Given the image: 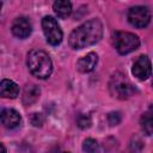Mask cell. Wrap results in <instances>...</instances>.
Segmentation results:
<instances>
[{
    "mask_svg": "<svg viewBox=\"0 0 153 153\" xmlns=\"http://www.w3.org/2000/svg\"><path fill=\"white\" fill-rule=\"evenodd\" d=\"M103 36V24L99 19L93 18L74 29L69 35V45L73 49H82L96 44Z\"/></svg>",
    "mask_w": 153,
    "mask_h": 153,
    "instance_id": "6da1fadb",
    "label": "cell"
},
{
    "mask_svg": "<svg viewBox=\"0 0 153 153\" xmlns=\"http://www.w3.org/2000/svg\"><path fill=\"white\" fill-rule=\"evenodd\" d=\"M27 67L32 75L38 79H47L53 72V63L49 55L41 49H32L27 54Z\"/></svg>",
    "mask_w": 153,
    "mask_h": 153,
    "instance_id": "7a4b0ae2",
    "label": "cell"
},
{
    "mask_svg": "<svg viewBox=\"0 0 153 153\" xmlns=\"http://www.w3.org/2000/svg\"><path fill=\"white\" fill-rule=\"evenodd\" d=\"M109 90L110 93L118 99H128L136 92L135 87L122 73H115L111 76L109 82Z\"/></svg>",
    "mask_w": 153,
    "mask_h": 153,
    "instance_id": "3957f363",
    "label": "cell"
},
{
    "mask_svg": "<svg viewBox=\"0 0 153 153\" xmlns=\"http://www.w3.org/2000/svg\"><path fill=\"white\" fill-rule=\"evenodd\" d=\"M112 43L115 49L121 55L129 54L136 50L140 45V39L136 35L127 31H116L112 35Z\"/></svg>",
    "mask_w": 153,
    "mask_h": 153,
    "instance_id": "277c9868",
    "label": "cell"
},
{
    "mask_svg": "<svg viewBox=\"0 0 153 153\" xmlns=\"http://www.w3.org/2000/svg\"><path fill=\"white\" fill-rule=\"evenodd\" d=\"M42 29L45 36V39L51 45H59L62 42V30L57 23V20L51 16H45L42 19Z\"/></svg>",
    "mask_w": 153,
    "mask_h": 153,
    "instance_id": "5b68a950",
    "label": "cell"
},
{
    "mask_svg": "<svg viewBox=\"0 0 153 153\" xmlns=\"http://www.w3.org/2000/svg\"><path fill=\"white\" fill-rule=\"evenodd\" d=\"M128 22L137 29H143L151 22V11L146 6H134L128 11Z\"/></svg>",
    "mask_w": 153,
    "mask_h": 153,
    "instance_id": "8992f818",
    "label": "cell"
},
{
    "mask_svg": "<svg viewBox=\"0 0 153 153\" xmlns=\"http://www.w3.org/2000/svg\"><path fill=\"white\" fill-rule=\"evenodd\" d=\"M0 124L7 129H16L22 124V116L14 109H2L0 111Z\"/></svg>",
    "mask_w": 153,
    "mask_h": 153,
    "instance_id": "52a82bcc",
    "label": "cell"
},
{
    "mask_svg": "<svg viewBox=\"0 0 153 153\" xmlns=\"http://www.w3.org/2000/svg\"><path fill=\"white\" fill-rule=\"evenodd\" d=\"M131 72L134 76H136L139 80H146L151 76V61L148 56L141 55L136 59V61L133 65Z\"/></svg>",
    "mask_w": 153,
    "mask_h": 153,
    "instance_id": "ba28073f",
    "label": "cell"
},
{
    "mask_svg": "<svg viewBox=\"0 0 153 153\" xmlns=\"http://www.w3.org/2000/svg\"><path fill=\"white\" fill-rule=\"evenodd\" d=\"M12 33L20 39L27 38L32 31V25L31 22L26 18V17H18L14 19V22L12 23Z\"/></svg>",
    "mask_w": 153,
    "mask_h": 153,
    "instance_id": "9c48e42d",
    "label": "cell"
},
{
    "mask_svg": "<svg viewBox=\"0 0 153 153\" xmlns=\"http://www.w3.org/2000/svg\"><path fill=\"white\" fill-rule=\"evenodd\" d=\"M19 94V86L10 80V79H4L0 81V97L1 98H11L14 99Z\"/></svg>",
    "mask_w": 153,
    "mask_h": 153,
    "instance_id": "30bf717a",
    "label": "cell"
},
{
    "mask_svg": "<svg viewBox=\"0 0 153 153\" xmlns=\"http://www.w3.org/2000/svg\"><path fill=\"white\" fill-rule=\"evenodd\" d=\"M97 62H98L97 54L96 53H88L87 55L79 59V61L76 63V67L81 73H88V72H92L94 69Z\"/></svg>",
    "mask_w": 153,
    "mask_h": 153,
    "instance_id": "8fae6325",
    "label": "cell"
},
{
    "mask_svg": "<svg viewBox=\"0 0 153 153\" xmlns=\"http://www.w3.org/2000/svg\"><path fill=\"white\" fill-rule=\"evenodd\" d=\"M41 94V90L37 85L35 84H30V85H26L25 88H24V92H23V104L24 105H31L33 104L38 97Z\"/></svg>",
    "mask_w": 153,
    "mask_h": 153,
    "instance_id": "7c38bea8",
    "label": "cell"
},
{
    "mask_svg": "<svg viewBox=\"0 0 153 153\" xmlns=\"http://www.w3.org/2000/svg\"><path fill=\"white\" fill-rule=\"evenodd\" d=\"M53 10L60 18H67L72 13V4L67 0H59L53 4Z\"/></svg>",
    "mask_w": 153,
    "mask_h": 153,
    "instance_id": "4fadbf2b",
    "label": "cell"
},
{
    "mask_svg": "<svg viewBox=\"0 0 153 153\" xmlns=\"http://www.w3.org/2000/svg\"><path fill=\"white\" fill-rule=\"evenodd\" d=\"M152 123H153V121H152V112L149 110V111L145 112L142 115V117H141V128H142V130L145 131L146 135H151L152 134V128H153Z\"/></svg>",
    "mask_w": 153,
    "mask_h": 153,
    "instance_id": "5bb4252c",
    "label": "cell"
},
{
    "mask_svg": "<svg viewBox=\"0 0 153 153\" xmlns=\"http://www.w3.org/2000/svg\"><path fill=\"white\" fill-rule=\"evenodd\" d=\"M82 149L85 153H100L99 143L94 139H86L82 142Z\"/></svg>",
    "mask_w": 153,
    "mask_h": 153,
    "instance_id": "9a60e30c",
    "label": "cell"
},
{
    "mask_svg": "<svg viewBox=\"0 0 153 153\" xmlns=\"http://www.w3.org/2000/svg\"><path fill=\"white\" fill-rule=\"evenodd\" d=\"M76 124L79 128L81 129H86L91 126V118L88 115H85V114H80L76 118Z\"/></svg>",
    "mask_w": 153,
    "mask_h": 153,
    "instance_id": "2e32d148",
    "label": "cell"
},
{
    "mask_svg": "<svg viewBox=\"0 0 153 153\" xmlns=\"http://www.w3.org/2000/svg\"><path fill=\"white\" fill-rule=\"evenodd\" d=\"M142 147H143V145H142L141 140L139 137H134L129 145V151H130V153H141Z\"/></svg>",
    "mask_w": 153,
    "mask_h": 153,
    "instance_id": "e0dca14e",
    "label": "cell"
},
{
    "mask_svg": "<svg viewBox=\"0 0 153 153\" xmlns=\"http://www.w3.org/2000/svg\"><path fill=\"white\" fill-rule=\"evenodd\" d=\"M30 122L33 127H42L43 122H44V117L42 114H38V112H33L31 114L30 116Z\"/></svg>",
    "mask_w": 153,
    "mask_h": 153,
    "instance_id": "ac0fdd59",
    "label": "cell"
},
{
    "mask_svg": "<svg viewBox=\"0 0 153 153\" xmlns=\"http://www.w3.org/2000/svg\"><path fill=\"white\" fill-rule=\"evenodd\" d=\"M122 120V116H121V112L118 111H112L108 115V122L110 126H117Z\"/></svg>",
    "mask_w": 153,
    "mask_h": 153,
    "instance_id": "d6986e66",
    "label": "cell"
},
{
    "mask_svg": "<svg viewBox=\"0 0 153 153\" xmlns=\"http://www.w3.org/2000/svg\"><path fill=\"white\" fill-rule=\"evenodd\" d=\"M0 153H6V148L1 142H0Z\"/></svg>",
    "mask_w": 153,
    "mask_h": 153,
    "instance_id": "ffe728a7",
    "label": "cell"
},
{
    "mask_svg": "<svg viewBox=\"0 0 153 153\" xmlns=\"http://www.w3.org/2000/svg\"><path fill=\"white\" fill-rule=\"evenodd\" d=\"M1 6H2V2L0 1V11H1Z\"/></svg>",
    "mask_w": 153,
    "mask_h": 153,
    "instance_id": "44dd1931",
    "label": "cell"
},
{
    "mask_svg": "<svg viewBox=\"0 0 153 153\" xmlns=\"http://www.w3.org/2000/svg\"><path fill=\"white\" fill-rule=\"evenodd\" d=\"M62 153H71V152H62Z\"/></svg>",
    "mask_w": 153,
    "mask_h": 153,
    "instance_id": "7402d4cb",
    "label": "cell"
}]
</instances>
